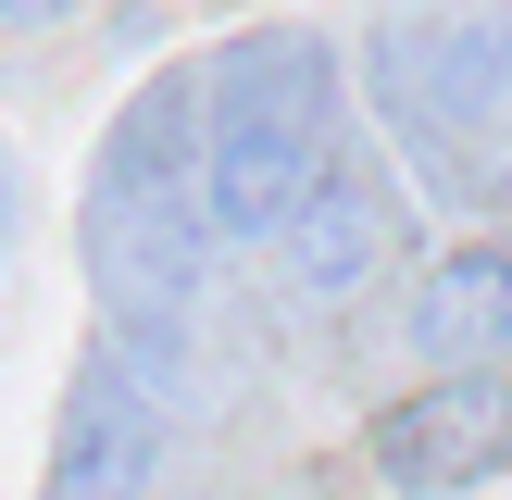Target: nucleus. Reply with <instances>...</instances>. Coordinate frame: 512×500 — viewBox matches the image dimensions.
<instances>
[{
	"mask_svg": "<svg viewBox=\"0 0 512 500\" xmlns=\"http://www.w3.org/2000/svg\"><path fill=\"white\" fill-rule=\"evenodd\" d=\"M200 138V88L188 75H150L138 100L113 113L88 175V288L125 338L188 313V275H200V225H213V150Z\"/></svg>",
	"mask_w": 512,
	"mask_h": 500,
	"instance_id": "nucleus-1",
	"label": "nucleus"
},
{
	"mask_svg": "<svg viewBox=\"0 0 512 500\" xmlns=\"http://www.w3.org/2000/svg\"><path fill=\"white\" fill-rule=\"evenodd\" d=\"M338 75L313 38H250L213 63V238H288V213L325 188Z\"/></svg>",
	"mask_w": 512,
	"mask_h": 500,
	"instance_id": "nucleus-2",
	"label": "nucleus"
},
{
	"mask_svg": "<svg viewBox=\"0 0 512 500\" xmlns=\"http://www.w3.org/2000/svg\"><path fill=\"white\" fill-rule=\"evenodd\" d=\"M363 450H375V475H388V488H413V500L488 488V475L512 463V388H500L488 363H450L438 388L388 400V413L363 425Z\"/></svg>",
	"mask_w": 512,
	"mask_h": 500,
	"instance_id": "nucleus-3",
	"label": "nucleus"
},
{
	"mask_svg": "<svg viewBox=\"0 0 512 500\" xmlns=\"http://www.w3.org/2000/svg\"><path fill=\"white\" fill-rule=\"evenodd\" d=\"M163 475V400L125 350H88L63 388V450H50V500H150Z\"/></svg>",
	"mask_w": 512,
	"mask_h": 500,
	"instance_id": "nucleus-4",
	"label": "nucleus"
},
{
	"mask_svg": "<svg viewBox=\"0 0 512 500\" xmlns=\"http://www.w3.org/2000/svg\"><path fill=\"white\" fill-rule=\"evenodd\" d=\"M375 75H388L400 125H450V113H488L512 88V25L500 13H438V25H388V50H375Z\"/></svg>",
	"mask_w": 512,
	"mask_h": 500,
	"instance_id": "nucleus-5",
	"label": "nucleus"
},
{
	"mask_svg": "<svg viewBox=\"0 0 512 500\" xmlns=\"http://www.w3.org/2000/svg\"><path fill=\"white\" fill-rule=\"evenodd\" d=\"M413 350L425 363H500L512 350V250H450V263H425Z\"/></svg>",
	"mask_w": 512,
	"mask_h": 500,
	"instance_id": "nucleus-6",
	"label": "nucleus"
},
{
	"mask_svg": "<svg viewBox=\"0 0 512 500\" xmlns=\"http://www.w3.org/2000/svg\"><path fill=\"white\" fill-rule=\"evenodd\" d=\"M375 250H388V213H375V188H350V175H325L313 200L288 213V238H275V263H288L300 300H350L375 275Z\"/></svg>",
	"mask_w": 512,
	"mask_h": 500,
	"instance_id": "nucleus-7",
	"label": "nucleus"
},
{
	"mask_svg": "<svg viewBox=\"0 0 512 500\" xmlns=\"http://www.w3.org/2000/svg\"><path fill=\"white\" fill-rule=\"evenodd\" d=\"M75 13V0H13V25H25V38H38V25H63Z\"/></svg>",
	"mask_w": 512,
	"mask_h": 500,
	"instance_id": "nucleus-8",
	"label": "nucleus"
}]
</instances>
